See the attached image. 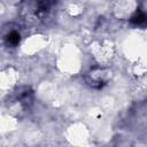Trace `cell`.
I'll use <instances>...</instances> for the list:
<instances>
[{
    "instance_id": "cell-1",
    "label": "cell",
    "mask_w": 147,
    "mask_h": 147,
    "mask_svg": "<svg viewBox=\"0 0 147 147\" xmlns=\"http://www.w3.org/2000/svg\"><path fill=\"white\" fill-rule=\"evenodd\" d=\"M146 15L144 14V13H141V11H137L132 17H131V23L132 24H136V25H140V24H142V23H145L146 22Z\"/></svg>"
},
{
    "instance_id": "cell-2",
    "label": "cell",
    "mask_w": 147,
    "mask_h": 147,
    "mask_svg": "<svg viewBox=\"0 0 147 147\" xmlns=\"http://www.w3.org/2000/svg\"><path fill=\"white\" fill-rule=\"evenodd\" d=\"M7 41H8V44H10V45H17V44L20 42V34H18V32L11 31L10 33H8V36H7Z\"/></svg>"
}]
</instances>
